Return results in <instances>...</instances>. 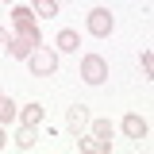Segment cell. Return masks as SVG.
Returning <instances> with one entry per match:
<instances>
[{
	"label": "cell",
	"instance_id": "14",
	"mask_svg": "<svg viewBox=\"0 0 154 154\" xmlns=\"http://www.w3.org/2000/svg\"><path fill=\"white\" fill-rule=\"evenodd\" d=\"M16 119V100H0V123H12Z\"/></svg>",
	"mask_w": 154,
	"mask_h": 154
},
{
	"label": "cell",
	"instance_id": "17",
	"mask_svg": "<svg viewBox=\"0 0 154 154\" xmlns=\"http://www.w3.org/2000/svg\"><path fill=\"white\" fill-rule=\"evenodd\" d=\"M4 143H8V139H4V127H0V150H4Z\"/></svg>",
	"mask_w": 154,
	"mask_h": 154
},
{
	"label": "cell",
	"instance_id": "6",
	"mask_svg": "<svg viewBox=\"0 0 154 154\" xmlns=\"http://www.w3.org/2000/svg\"><path fill=\"white\" fill-rule=\"evenodd\" d=\"M66 127H69V131H73V135H81V131H85V127H89V112H85L81 104H73V108L66 112Z\"/></svg>",
	"mask_w": 154,
	"mask_h": 154
},
{
	"label": "cell",
	"instance_id": "9",
	"mask_svg": "<svg viewBox=\"0 0 154 154\" xmlns=\"http://www.w3.org/2000/svg\"><path fill=\"white\" fill-rule=\"evenodd\" d=\"M19 119H23L27 127H38V123H42V104H27V108H19Z\"/></svg>",
	"mask_w": 154,
	"mask_h": 154
},
{
	"label": "cell",
	"instance_id": "11",
	"mask_svg": "<svg viewBox=\"0 0 154 154\" xmlns=\"http://www.w3.org/2000/svg\"><path fill=\"white\" fill-rule=\"evenodd\" d=\"M31 12H35V16H58V0H35V4H31Z\"/></svg>",
	"mask_w": 154,
	"mask_h": 154
},
{
	"label": "cell",
	"instance_id": "5",
	"mask_svg": "<svg viewBox=\"0 0 154 154\" xmlns=\"http://www.w3.org/2000/svg\"><path fill=\"white\" fill-rule=\"evenodd\" d=\"M12 23H16V31H23V35H35V38H38L35 12H31V8H16V12H12Z\"/></svg>",
	"mask_w": 154,
	"mask_h": 154
},
{
	"label": "cell",
	"instance_id": "13",
	"mask_svg": "<svg viewBox=\"0 0 154 154\" xmlns=\"http://www.w3.org/2000/svg\"><path fill=\"white\" fill-rule=\"evenodd\" d=\"M89 127H93V139L112 143V123H108V119H96V123H89Z\"/></svg>",
	"mask_w": 154,
	"mask_h": 154
},
{
	"label": "cell",
	"instance_id": "16",
	"mask_svg": "<svg viewBox=\"0 0 154 154\" xmlns=\"http://www.w3.org/2000/svg\"><path fill=\"white\" fill-rule=\"evenodd\" d=\"M4 42H8V31H4V27H0V46H4Z\"/></svg>",
	"mask_w": 154,
	"mask_h": 154
},
{
	"label": "cell",
	"instance_id": "1",
	"mask_svg": "<svg viewBox=\"0 0 154 154\" xmlns=\"http://www.w3.org/2000/svg\"><path fill=\"white\" fill-rule=\"evenodd\" d=\"M27 62H31V73H35V77H50V73L58 69L54 50H46V46H35V50L27 54Z\"/></svg>",
	"mask_w": 154,
	"mask_h": 154
},
{
	"label": "cell",
	"instance_id": "10",
	"mask_svg": "<svg viewBox=\"0 0 154 154\" xmlns=\"http://www.w3.org/2000/svg\"><path fill=\"white\" fill-rule=\"evenodd\" d=\"M77 46H81L77 31H69V27H66V31H58V50H77Z\"/></svg>",
	"mask_w": 154,
	"mask_h": 154
},
{
	"label": "cell",
	"instance_id": "15",
	"mask_svg": "<svg viewBox=\"0 0 154 154\" xmlns=\"http://www.w3.org/2000/svg\"><path fill=\"white\" fill-rule=\"evenodd\" d=\"M143 73H146V77L154 73V54H150V50H143Z\"/></svg>",
	"mask_w": 154,
	"mask_h": 154
},
{
	"label": "cell",
	"instance_id": "2",
	"mask_svg": "<svg viewBox=\"0 0 154 154\" xmlns=\"http://www.w3.org/2000/svg\"><path fill=\"white\" fill-rule=\"evenodd\" d=\"M108 77V62L100 54H85L81 58V81H89V85H100Z\"/></svg>",
	"mask_w": 154,
	"mask_h": 154
},
{
	"label": "cell",
	"instance_id": "4",
	"mask_svg": "<svg viewBox=\"0 0 154 154\" xmlns=\"http://www.w3.org/2000/svg\"><path fill=\"white\" fill-rule=\"evenodd\" d=\"M112 27H116V19H112L108 8H93V12H89V31H93L96 38H104Z\"/></svg>",
	"mask_w": 154,
	"mask_h": 154
},
{
	"label": "cell",
	"instance_id": "3",
	"mask_svg": "<svg viewBox=\"0 0 154 154\" xmlns=\"http://www.w3.org/2000/svg\"><path fill=\"white\" fill-rule=\"evenodd\" d=\"M38 46L35 35H23V31H16V35H8V42H4V50H8V58H27L31 50Z\"/></svg>",
	"mask_w": 154,
	"mask_h": 154
},
{
	"label": "cell",
	"instance_id": "7",
	"mask_svg": "<svg viewBox=\"0 0 154 154\" xmlns=\"http://www.w3.org/2000/svg\"><path fill=\"white\" fill-rule=\"evenodd\" d=\"M123 131H127V139H146V119L143 116H123Z\"/></svg>",
	"mask_w": 154,
	"mask_h": 154
},
{
	"label": "cell",
	"instance_id": "18",
	"mask_svg": "<svg viewBox=\"0 0 154 154\" xmlns=\"http://www.w3.org/2000/svg\"><path fill=\"white\" fill-rule=\"evenodd\" d=\"M0 100H4V93H0Z\"/></svg>",
	"mask_w": 154,
	"mask_h": 154
},
{
	"label": "cell",
	"instance_id": "12",
	"mask_svg": "<svg viewBox=\"0 0 154 154\" xmlns=\"http://www.w3.org/2000/svg\"><path fill=\"white\" fill-rule=\"evenodd\" d=\"M16 143H19V150H31V146H35V127H27V123H23L19 135H16Z\"/></svg>",
	"mask_w": 154,
	"mask_h": 154
},
{
	"label": "cell",
	"instance_id": "8",
	"mask_svg": "<svg viewBox=\"0 0 154 154\" xmlns=\"http://www.w3.org/2000/svg\"><path fill=\"white\" fill-rule=\"evenodd\" d=\"M77 150H85V154H108V150H112V143H104V139H81Z\"/></svg>",
	"mask_w": 154,
	"mask_h": 154
}]
</instances>
